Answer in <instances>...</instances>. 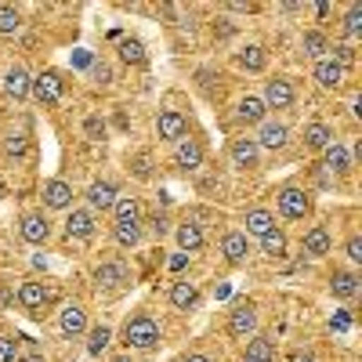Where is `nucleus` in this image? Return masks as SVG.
<instances>
[{
    "instance_id": "1",
    "label": "nucleus",
    "mask_w": 362,
    "mask_h": 362,
    "mask_svg": "<svg viewBox=\"0 0 362 362\" xmlns=\"http://www.w3.org/2000/svg\"><path fill=\"white\" fill-rule=\"evenodd\" d=\"M163 334H160V322L153 315H131L124 322V344L127 351H153L160 348Z\"/></svg>"
},
{
    "instance_id": "2",
    "label": "nucleus",
    "mask_w": 362,
    "mask_h": 362,
    "mask_svg": "<svg viewBox=\"0 0 362 362\" xmlns=\"http://www.w3.org/2000/svg\"><path fill=\"white\" fill-rule=\"evenodd\" d=\"M225 329H228V337H235V341H250L257 334V308H254V300H239V305L228 312Z\"/></svg>"
},
{
    "instance_id": "3",
    "label": "nucleus",
    "mask_w": 362,
    "mask_h": 362,
    "mask_svg": "<svg viewBox=\"0 0 362 362\" xmlns=\"http://www.w3.org/2000/svg\"><path fill=\"white\" fill-rule=\"evenodd\" d=\"M276 203H279V214L290 218V221H300V218L312 214V196H308L305 189H297V185H286V189L276 196Z\"/></svg>"
},
{
    "instance_id": "4",
    "label": "nucleus",
    "mask_w": 362,
    "mask_h": 362,
    "mask_svg": "<svg viewBox=\"0 0 362 362\" xmlns=\"http://www.w3.org/2000/svg\"><path fill=\"white\" fill-rule=\"evenodd\" d=\"M29 95H33L40 105H58L62 102V95H66V83H62V76L58 73H40V76H33V87H29Z\"/></svg>"
},
{
    "instance_id": "5",
    "label": "nucleus",
    "mask_w": 362,
    "mask_h": 362,
    "mask_svg": "<svg viewBox=\"0 0 362 362\" xmlns=\"http://www.w3.org/2000/svg\"><path fill=\"white\" fill-rule=\"evenodd\" d=\"M116 199H119V189L112 185V181H90L87 185V210L90 214H109V210L116 206Z\"/></svg>"
},
{
    "instance_id": "6",
    "label": "nucleus",
    "mask_w": 362,
    "mask_h": 362,
    "mask_svg": "<svg viewBox=\"0 0 362 362\" xmlns=\"http://www.w3.org/2000/svg\"><path fill=\"white\" fill-rule=\"evenodd\" d=\"M156 134H160V141H181V138H189V119L181 116L177 109H163L160 116H156Z\"/></svg>"
},
{
    "instance_id": "7",
    "label": "nucleus",
    "mask_w": 362,
    "mask_h": 362,
    "mask_svg": "<svg viewBox=\"0 0 362 362\" xmlns=\"http://www.w3.org/2000/svg\"><path fill=\"white\" fill-rule=\"evenodd\" d=\"M293 98H297V90H293V83H290L286 76L268 80V83H264V95H261L264 109H290Z\"/></svg>"
},
{
    "instance_id": "8",
    "label": "nucleus",
    "mask_w": 362,
    "mask_h": 362,
    "mask_svg": "<svg viewBox=\"0 0 362 362\" xmlns=\"http://www.w3.org/2000/svg\"><path fill=\"white\" fill-rule=\"evenodd\" d=\"M98 232V218L90 214L87 206H69V214H66V235L69 239H90Z\"/></svg>"
},
{
    "instance_id": "9",
    "label": "nucleus",
    "mask_w": 362,
    "mask_h": 362,
    "mask_svg": "<svg viewBox=\"0 0 362 362\" xmlns=\"http://www.w3.org/2000/svg\"><path fill=\"white\" fill-rule=\"evenodd\" d=\"M257 148H268V153H279V148H286L290 141V127L279 124V119H264V124H257Z\"/></svg>"
},
{
    "instance_id": "10",
    "label": "nucleus",
    "mask_w": 362,
    "mask_h": 362,
    "mask_svg": "<svg viewBox=\"0 0 362 362\" xmlns=\"http://www.w3.org/2000/svg\"><path fill=\"white\" fill-rule=\"evenodd\" d=\"M312 76H315V83L322 87V90H341L344 87V76H348V69H341L334 58H319V62L312 66Z\"/></svg>"
},
{
    "instance_id": "11",
    "label": "nucleus",
    "mask_w": 362,
    "mask_h": 362,
    "mask_svg": "<svg viewBox=\"0 0 362 362\" xmlns=\"http://www.w3.org/2000/svg\"><path fill=\"white\" fill-rule=\"evenodd\" d=\"M203 160H206V153H203V145L196 138H181L174 145V167L177 170H199Z\"/></svg>"
},
{
    "instance_id": "12",
    "label": "nucleus",
    "mask_w": 362,
    "mask_h": 362,
    "mask_svg": "<svg viewBox=\"0 0 362 362\" xmlns=\"http://www.w3.org/2000/svg\"><path fill=\"white\" fill-rule=\"evenodd\" d=\"M44 206H51V210H69L73 206V185L66 177H51V181H44Z\"/></svg>"
},
{
    "instance_id": "13",
    "label": "nucleus",
    "mask_w": 362,
    "mask_h": 362,
    "mask_svg": "<svg viewBox=\"0 0 362 362\" xmlns=\"http://www.w3.org/2000/svg\"><path fill=\"white\" fill-rule=\"evenodd\" d=\"M58 329H62V337H69V341L87 334V308L83 305H66L62 312H58Z\"/></svg>"
},
{
    "instance_id": "14",
    "label": "nucleus",
    "mask_w": 362,
    "mask_h": 362,
    "mask_svg": "<svg viewBox=\"0 0 362 362\" xmlns=\"http://www.w3.org/2000/svg\"><path fill=\"white\" fill-rule=\"evenodd\" d=\"M228 156H232V167H239V170H254V167L261 163V148H257L254 138H235L232 148H228Z\"/></svg>"
},
{
    "instance_id": "15",
    "label": "nucleus",
    "mask_w": 362,
    "mask_h": 362,
    "mask_svg": "<svg viewBox=\"0 0 362 362\" xmlns=\"http://www.w3.org/2000/svg\"><path fill=\"white\" fill-rule=\"evenodd\" d=\"M18 235L25 239V243H33V247H44L51 239V221L44 214H25L22 225H18Z\"/></svg>"
},
{
    "instance_id": "16",
    "label": "nucleus",
    "mask_w": 362,
    "mask_h": 362,
    "mask_svg": "<svg viewBox=\"0 0 362 362\" xmlns=\"http://www.w3.org/2000/svg\"><path fill=\"white\" fill-rule=\"evenodd\" d=\"M174 239H177L181 254H196V250H203V243H206V232H203L199 221H181V225L174 228Z\"/></svg>"
},
{
    "instance_id": "17",
    "label": "nucleus",
    "mask_w": 362,
    "mask_h": 362,
    "mask_svg": "<svg viewBox=\"0 0 362 362\" xmlns=\"http://www.w3.org/2000/svg\"><path fill=\"white\" fill-rule=\"evenodd\" d=\"M127 279H131V272H127L124 261H102V264L95 268V283H98L102 290H116V286H124Z\"/></svg>"
},
{
    "instance_id": "18",
    "label": "nucleus",
    "mask_w": 362,
    "mask_h": 362,
    "mask_svg": "<svg viewBox=\"0 0 362 362\" xmlns=\"http://www.w3.org/2000/svg\"><path fill=\"white\" fill-rule=\"evenodd\" d=\"M326 174H348L351 170V153H348V145L341 141H329L322 148V163H319Z\"/></svg>"
},
{
    "instance_id": "19",
    "label": "nucleus",
    "mask_w": 362,
    "mask_h": 362,
    "mask_svg": "<svg viewBox=\"0 0 362 362\" xmlns=\"http://www.w3.org/2000/svg\"><path fill=\"white\" fill-rule=\"evenodd\" d=\"M300 250H305L308 257H326L329 250H334V235H329L326 225H312L305 232V243H300Z\"/></svg>"
},
{
    "instance_id": "20",
    "label": "nucleus",
    "mask_w": 362,
    "mask_h": 362,
    "mask_svg": "<svg viewBox=\"0 0 362 362\" xmlns=\"http://www.w3.org/2000/svg\"><path fill=\"white\" fill-rule=\"evenodd\" d=\"M18 305H22L29 315H44V305H47V290H44V283H37V279L22 283V286H18Z\"/></svg>"
},
{
    "instance_id": "21",
    "label": "nucleus",
    "mask_w": 362,
    "mask_h": 362,
    "mask_svg": "<svg viewBox=\"0 0 362 362\" xmlns=\"http://www.w3.org/2000/svg\"><path fill=\"white\" fill-rule=\"evenodd\" d=\"M221 254H225L228 264H247V257H250V239H247L243 232H225V235H221Z\"/></svg>"
},
{
    "instance_id": "22",
    "label": "nucleus",
    "mask_w": 362,
    "mask_h": 362,
    "mask_svg": "<svg viewBox=\"0 0 362 362\" xmlns=\"http://www.w3.org/2000/svg\"><path fill=\"white\" fill-rule=\"evenodd\" d=\"M170 305L177 308V312H192L196 305H199V290H196V283H189V279H177V283H170Z\"/></svg>"
},
{
    "instance_id": "23",
    "label": "nucleus",
    "mask_w": 362,
    "mask_h": 362,
    "mask_svg": "<svg viewBox=\"0 0 362 362\" xmlns=\"http://www.w3.org/2000/svg\"><path fill=\"white\" fill-rule=\"evenodd\" d=\"M29 87H33V76H29L22 66H11V69L4 73V95H8V98H15V102L29 98Z\"/></svg>"
},
{
    "instance_id": "24",
    "label": "nucleus",
    "mask_w": 362,
    "mask_h": 362,
    "mask_svg": "<svg viewBox=\"0 0 362 362\" xmlns=\"http://www.w3.org/2000/svg\"><path fill=\"white\" fill-rule=\"evenodd\" d=\"M358 272H334L329 276V293H334L337 300H351V297H358Z\"/></svg>"
},
{
    "instance_id": "25",
    "label": "nucleus",
    "mask_w": 362,
    "mask_h": 362,
    "mask_svg": "<svg viewBox=\"0 0 362 362\" xmlns=\"http://www.w3.org/2000/svg\"><path fill=\"white\" fill-rule=\"evenodd\" d=\"M235 119L239 124H264L268 109H264V102L257 95H247V98H239V105H235Z\"/></svg>"
},
{
    "instance_id": "26",
    "label": "nucleus",
    "mask_w": 362,
    "mask_h": 362,
    "mask_svg": "<svg viewBox=\"0 0 362 362\" xmlns=\"http://www.w3.org/2000/svg\"><path fill=\"white\" fill-rule=\"evenodd\" d=\"M141 221V203L134 196H119L112 206V225H138Z\"/></svg>"
},
{
    "instance_id": "27",
    "label": "nucleus",
    "mask_w": 362,
    "mask_h": 362,
    "mask_svg": "<svg viewBox=\"0 0 362 362\" xmlns=\"http://www.w3.org/2000/svg\"><path fill=\"white\" fill-rule=\"evenodd\" d=\"M329 141H334V127L322 124V119H312V124L305 127V145L312 148V153H322Z\"/></svg>"
},
{
    "instance_id": "28",
    "label": "nucleus",
    "mask_w": 362,
    "mask_h": 362,
    "mask_svg": "<svg viewBox=\"0 0 362 362\" xmlns=\"http://www.w3.org/2000/svg\"><path fill=\"white\" fill-rule=\"evenodd\" d=\"M247 232L243 235H268L272 228H276V214H272V210H264V206H257V210H250V214H247Z\"/></svg>"
},
{
    "instance_id": "29",
    "label": "nucleus",
    "mask_w": 362,
    "mask_h": 362,
    "mask_svg": "<svg viewBox=\"0 0 362 362\" xmlns=\"http://www.w3.org/2000/svg\"><path fill=\"white\" fill-rule=\"evenodd\" d=\"M286 247H290V239L283 228H272L268 235H261V254L272 257V261H283L286 257Z\"/></svg>"
},
{
    "instance_id": "30",
    "label": "nucleus",
    "mask_w": 362,
    "mask_h": 362,
    "mask_svg": "<svg viewBox=\"0 0 362 362\" xmlns=\"http://www.w3.org/2000/svg\"><path fill=\"white\" fill-rule=\"evenodd\" d=\"M235 66H239V69H247V73H261V69L268 66V54H264V47L247 44L243 51L235 54Z\"/></svg>"
},
{
    "instance_id": "31",
    "label": "nucleus",
    "mask_w": 362,
    "mask_h": 362,
    "mask_svg": "<svg viewBox=\"0 0 362 362\" xmlns=\"http://www.w3.org/2000/svg\"><path fill=\"white\" fill-rule=\"evenodd\" d=\"M329 47H334V44H329V37H326V33H319V29H308V33L300 37V51H305L308 58H315V62L329 54Z\"/></svg>"
},
{
    "instance_id": "32",
    "label": "nucleus",
    "mask_w": 362,
    "mask_h": 362,
    "mask_svg": "<svg viewBox=\"0 0 362 362\" xmlns=\"http://www.w3.org/2000/svg\"><path fill=\"white\" fill-rule=\"evenodd\" d=\"M243 358H261V362H276V341L268 334H254L247 341V355Z\"/></svg>"
},
{
    "instance_id": "33",
    "label": "nucleus",
    "mask_w": 362,
    "mask_h": 362,
    "mask_svg": "<svg viewBox=\"0 0 362 362\" xmlns=\"http://www.w3.org/2000/svg\"><path fill=\"white\" fill-rule=\"evenodd\" d=\"M112 344V329L102 322V326H90L87 329V355H102L105 348Z\"/></svg>"
},
{
    "instance_id": "34",
    "label": "nucleus",
    "mask_w": 362,
    "mask_h": 362,
    "mask_svg": "<svg viewBox=\"0 0 362 362\" xmlns=\"http://www.w3.org/2000/svg\"><path fill=\"white\" fill-rule=\"evenodd\" d=\"M22 29V11L15 4H0V37H15Z\"/></svg>"
},
{
    "instance_id": "35",
    "label": "nucleus",
    "mask_w": 362,
    "mask_h": 362,
    "mask_svg": "<svg viewBox=\"0 0 362 362\" xmlns=\"http://www.w3.org/2000/svg\"><path fill=\"white\" fill-rule=\"evenodd\" d=\"M112 239H116L119 247L134 250V247L141 243V221H138V225H112Z\"/></svg>"
},
{
    "instance_id": "36",
    "label": "nucleus",
    "mask_w": 362,
    "mask_h": 362,
    "mask_svg": "<svg viewBox=\"0 0 362 362\" xmlns=\"http://www.w3.org/2000/svg\"><path fill=\"white\" fill-rule=\"evenodd\" d=\"M344 37H348V40L362 37V4H351V8L344 11Z\"/></svg>"
},
{
    "instance_id": "37",
    "label": "nucleus",
    "mask_w": 362,
    "mask_h": 362,
    "mask_svg": "<svg viewBox=\"0 0 362 362\" xmlns=\"http://www.w3.org/2000/svg\"><path fill=\"white\" fill-rule=\"evenodd\" d=\"M4 153H8L11 160H22V156L29 153V134H25V131L8 134V141H4Z\"/></svg>"
},
{
    "instance_id": "38",
    "label": "nucleus",
    "mask_w": 362,
    "mask_h": 362,
    "mask_svg": "<svg viewBox=\"0 0 362 362\" xmlns=\"http://www.w3.org/2000/svg\"><path fill=\"white\" fill-rule=\"evenodd\" d=\"M119 58H124L127 66H141V62H145V47H141V40H124V44H119Z\"/></svg>"
},
{
    "instance_id": "39",
    "label": "nucleus",
    "mask_w": 362,
    "mask_h": 362,
    "mask_svg": "<svg viewBox=\"0 0 362 362\" xmlns=\"http://www.w3.org/2000/svg\"><path fill=\"white\" fill-rule=\"evenodd\" d=\"M83 134H87L90 141H102V138H105V124H102V116H87V119H83Z\"/></svg>"
},
{
    "instance_id": "40",
    "label": "nucleus",
    "mask_w": 362,
    "mask_h": 362,
    "mask_svg": "<svg viewBox=\"0 0 362 362\" xmlns=\"http://www.w3.org/2000/svg\"><path fill=\"white\" fill-rule=\"evenodd\" d=\"M131 170H134V177H153V160H148V153H138L134 160H131Z\"/></svg>"
},
{
    "instance_id": "41",
    "label": "nucleus",
    "mask_w": 362,
    "mask_h": 362,
    "mask_svg": "<svg viewBox=\"0 0 362 362\" xmlns=\"http://www.w3.org/2000/svg\"><path fill=\"white\" fill-rule=\"evenodd\" d=\"M344 254H348V261H351V264H362V235H348Z\"/></svg>"
},
{
    "instance_id": "42",
    "label": "nucleus",
    "mask_w": 362,
    "mask_h": 362,
    "mask_svg": "<svg viewBox=\"0 0 362 362\" xmlns=\"http://www.w3.org/2000/svg\"><path fill=\"white\" fill-rule=\"evenodd\" d=\"M18 358V341L15 337H0V362H15Z\"/></svg>"
},
{
    "instance_id": "43",
    "label": "nucleus",
    "mask_w": 362,
    "mask_h": 362,
    "mask_svg": "<svg viewBox=\"0 0 362 362\" xmlns=\"http://www.w3.org/2000/svg\"><path fill=\"white\" fill-rule=\"evenodd\" d=\"M95 76H98V80H102V83H109V80H112V69H109V66H102V62H98V66H95Z\"/></svg>"
},
{
    "instance_id": "44",
    "label": "nucleus",
    "mask_w": 362,
    "mask_h": 362,
    "mask_svg": "<svg viewBox=\"0 0 362 362\" xmlns=\"http://www.w3.org/2000/svg\"><path fill=\"white\" fill-rule=\"evenodd\" d=\"M148 225H153V232H156V235H163V232H167V221H163V218H153Z\"/></svg>"
},
{
    "instance_id": "45",
    "label": "nucleus",
    "mask_w": 362,
    "mask_h": 362,
    "mask_svg": "<svg viewBox=\"0 0 362 362\" xmlns=\"http://www.w3.org/2000/svg\"><path fill=\"white\" fill-rule=\"evenodd\" d=\"M185 261H189L185 254H177V257H170V268H174V272H181V268H185Z\"/></svg>"
},
{
    "instance_id": "46",
    "label": "nucleus",
    "mask_w": 362,
    "mask_h": 362,
    "mask_svg": "<svg viewBox=\"0 0 362 362\" xmlns=\"http://www.w3.org/2000/svg\"><path fill=\"white\" fill-rule=\"evenodd\" d=\"M15 362H47L40 351H33V355H22V358H15Z\"/></svg>"
},
{
    "instance_id": "47",
    "label": "nucleus",
    "mask_w": 362,
    "mask_h": 362,
    "mask_svg": "<svg viewBox=\"0 0 362 362\" xmlns=\"http://www.w3.org/2000/svg\"><path fill=\"white\" fill-rule=\"evenodd\" d=\"M315 15H319V18H326V15H329V4H326V0H322V4H315Z\"/></svg>"
},
{
    "instance_id": "48",
    "label": "nucleus",
    "mask_w": 362,
    "mask_h": 362,
    "mask_svg": "<svg viewBox=\"0 0 362 362\" xmlns=\"http://www.w3.org/2000/svg\"><path fill=\"white\" fill-rule=\"evenodd\" d=\"M112 362H138V358H134V355H131V351H127V355H116V358H112Z\"/></svg>"
},
{
    "instance_id": "49",
    "label": "nucleus",
    "mask_w": 362,
    "mask_h": 362,
    "mask_svg": "<svg viewBox=\"0 0 362 362\" xmlns=\"http://www.w3.org/2000/svg\"><path fill=\"white\" fill-rule=\"evenodd\" d=\"M185 362H210V358H206V355H199V351H196V355H189V358H185Z\"/></svg>"
},
{
    "instance_id": "50",
    "label": "nucleus",
    "mask_w": 362,
    "mask_h": 362,
    "mask_svg": "<svg viewBox=\"0 0 362 362\" xmlns=\"http://www.w3.org/2000/svg\"><path fill=\"white\" fill-rule=\"evenodd\" d=\"M243 362H261V358H243Z\"/></svg>"
},
{
    "instance_id": "51",
    "label": "nucleus",
    "mask_w": 362,
    "mask_h": 362,
    "mask_svg": "<svg viewBox=\"0 0 362 362\" xmlns=\"http://www.w3.org/2000/svg\"><path fill=\"white\" fill-rule=\"evenodd\" d=\"M305 362H315V358H305Z\"/></svg>"
}]
</instances>
